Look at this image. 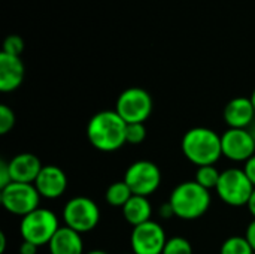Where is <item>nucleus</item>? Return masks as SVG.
I'll use <instances>...</instances> for the list:
<instances>
[{
    "instance_id": "obj_15",
    "label": "nucleus",
    "mask_w": 255,
    "mask_h": 254,
    "mask_svg": "<svg viewBox=\"0 0 255 254\" xmlns=\"http://www.w3.org/2000/svg\"><path fill=\"white\" fill-rule=\"evenodd\" d=\"M25 76V66L21 57L0 52V91L12 93L21 87Z\"/></svg>"
},
{
    "instance_id": "obj_26",
    "label": "nucleus",
    "mask_w": 255,
    "mask_h": 254,
    "mask_svg": "<svg viewBox=\"0 0 255 254\" xmlns=\"http://www.w3.org/2000/svg\"><path fill=\"white\" fill-rule=\"evenodd\" d=\"M244 172L247 174V177L250 178V181L253 183V186L255 187V154L248 160L244 163Z\"/></svg>"
},
{
    "instance_id": "obj_7",
    "label": "nucleus",
    "mask_w": 255,
    "mask_h": 254,
    "mask_svg": "<svg viewBox=\"0 0 255 254\" xmlns=\"http://www.w3.org/2000/svg\"><path fill=\"white\" fill-rule=\"evenodd\" d=\"M154 102L151 94L140 87H130L120 93L115 111L127 123H145L152 114Z\"/></svg>"
},
{
    "instance_id": "obj_35",
    "label": "nucleus",
    "mask_w": 255,
    "mask_h": 254,
    "mask_svg": "<svg viewBox=\"0 0 255 254\" xmlns=\"http://www.w3.org/2000/svg\"><path fill=\"white\" fill-rule=\"evenodd\" d=\"M130 254H133V253H130Z\"/></svg>"
},
{
    "instance_id": "obj_34",
    "label": "nucleus",
    "mask_w": 255,
    "mask_h": 254,
    "mask_svg": "<svg viewBox=\"0 0 255 254\" xmlns=\"http://www.w3.org/2000/svg\"><path fill=\"white\" fill-rule=\"evenodd\" d=\"M251 102H253V105H254L255 108V88L254 91H253V94H251Z\"/></svg>"
},
{
    "instance_id": "obj_14",
    "label": "nucleus",
    "mask_w": 255,
    "mask_h": 254,
    "mask_svg": "<svg viewBox=\"0 0 255 254\" xmlns=\"http://www.w3.org/2000/svg\"><path fill=\"white\" fill-rule=\"evenodd\" d=\"M7 165H9L12 183H24V184H34L37 175L43 168L39 157L31 153H19L13 156L7 162Z\"/></svg>"
},
{
    "instance_id": "obj_27",
    "label": "nucleus",
    "mask_w": 255,
    "mask_h": 254,
    "mask_svg": "<svg viewBox=\"0 0 255 254\" xmlns=\"http://www.w3.org/2000/svg\"><path fill=\"white\" fill-rule=\"evenodd\" d=\"M158 216H160L161 219H164V220H169V219H172V217H176V216H175V211H173V208H172V205H170L169 201H167V202H163V204L160 205V208H158Z\"/></svg>"
},
{
    "instance_id": "obj_21",
    "label": "nucleus",
    "mask_w": 255,
    "mask_h": 254,
    "mask_svg": "<svg viewBox=\"0 0 255 254\" xmlns=\"http://www.w3.org/2000/svg\"><path fill=\"white\" fill-rule=\"evenodd\" d=\"M163 254H193V246L184 237H172L167 240Z\"/></svg>"
},
{
    "instance_id": "obj_25",
    "label": "nucleus",
    "mask_w": 255,
    "mask_h": 254,
    "mask_svg": "<svg viewBox=\"0 0 255 254\" xmlns=\"http://www.w3.org/2000/svg\"><path fill=\"white\" fill-rule=\"evenodd\" d=\"M10 183H12V177H10L9 165L6 160H0V190L9 186Z\"/></svg>"
},
{
    "instance_id": "obj_28",
    "label": "nucleus",
    "mask_w": 255,
    "mask_h": 254,
    "mask_svg": "<svg viewBox=\"0 0 255 254\" xmlns=\"http://www.w3.org/2000/svg\"><path fill=\"white\" fill-rule=\"evenodd\" d=\"M244 237L247 238V241L250 243L251 249L254 250L255 253V219H253L251 223L247 226V231H245V235Z\"/></svg>"
},
{
    "instance_id": "obj_32",
    "label": "nucleus",
    "mask_w": 255,
    "mask_h": 254,
    "mask_svg": "<svg viewBox=\"0 0 255 254\" xmlns=\"http://www.w3.org/2000/svg\"><path fill=\"white\" fill-rule=\"evenodd\" d=\"M248 132H250V135L253 136V139H254V142H255V120L253 121V124L248 127Z\"/></svg>"
},
{
    "instance_id": "obj_23",
    "label": "nucleus",
    "mask_w": 255,
    "mask_h": 254,
    "mask_svg": "<svg viewBox=\"0 0 255 254\" xmlns=\"http://www.w3.org/2000/svg\"><path fill=\"white\" fill-rule=\"evenodd\" d=\"M25 48V43H24V39L18 34H9L4 42H3V49L1 52L4 54H9V55H16V57H21L22 51Z\"/></svg>"
},
{
    "instance_id": "obj_22",
    "label": "nucleus",
    "mask_w": 255,
    "mask_h": 254,
    "mask_svg": "<svg viewBox=\"0 0 255 254\" xmlns=\"http://www.w3.org/2000/svg\"><path fill=\"white\" fill-rule=\"evenodd\" d=\"M145 138H146L145 123L127 124V130H126V141H127V144L139 145V144H142L145 141Z\"/></svg>"
},
{
    "instance_id": "obj_4",
    "label": "nucleus",
    "mask_w": 255,
    "mask_h": 254,
    "mask_svg": "<svg viewBox=\"0 0 255 254\" xmlns=\"http://www.w3.org/2000/svg\"><path fill=\"white\" fill-rule=\"evenodd\" d=\"M60 228L61 226L57 214L48 208L39 207L37 210L21 219L19 235L22 241L31 243L37 247H43L51 243Z\"/></svg>"
},
{
    "instance_id": "obj_13",
    "label": "nucleus",
    "mask_w": 255,
    "mask_h": 254,
    "mask_svg": "<svg viewBox=\"0 0 255 254\" xmlns=\"http://www.w3.org/2000/svg\"><path fill=\"white\" fill-rule=\"evenodd\" d=\"M224 123L229 129H248L255 120V108L251 97H235L223 111Z\"/></svg>"
},
{
    "instance_id": "obj_8",
    "label": "nucleus",
    "mask_w": 255,
    "mask_h": 254,
    "mask_svg": "<svg viewBox=\"0 0 255 254\" xmlns=\"http://www.w3.org/2000/svg\"><path fill=\"white\" fill-rule=\"evenodd\" d=\"M40 195L34 184L10 183L0 190V204L12 216L24 217L40 207Z\"/></svg>"
},
{
    "instance_id": "obj_18",
    "label": "nucleus",
    "mask_w": 255,
    "mask_h": 254,
    "mask_svg": "<svg viewBox=\"0 0 255 254\" xmlns=\"http://www.w3.org/2000/svg\"><path fill=\"white\" fill-rule=\"evenodd\" d=\"M131 196H133V193L124 180L112 183L105 192V201L108 202V205H111L114 208H123L130 201Z\"/></svg>"
},
{
    "instance_id": "obj_3",
    "label": "nucleus",
    "mask_w": 255,
    "mask_h": 254,
    "mask_svg": "<svg viewBox=\"0 0 255 254\" xmlns=\"http://www.w3.org/2000/svg\"><path fill=\"white\" fill-rule=\"evenodd\" d=\"M169 202L178 219L191 222L203 217L208 213L212 202V196L208 189L202 187L193 180L179 183L172 190Z\"/></svg>"
},
{
    "instance_id": "obj_11",
    "label": "nucleus",
    "mask_w": 255,
    "mask_h": 254,
    "mask_svg": "<svg viewBox=\"0 0 255 254\" xmlns=\"http://www.w3.org/2000/svg\"><path fill=\"white\" fill-rule=\"evenodd\" d=\"M223 156L236 163H245L255 154V142L248 129H227L221 135Z\"/></svg>"
},
{
    "instance_id": "obj_36",
    "label": "nucleus",
    "mask_w": 255,
    "mask_h": 254,
    "mask_svg": "<svg viewBox=\"0 0 255 254\" xmlns=\"http://www.w3.org/2000/svg\"><path fill=\"white\" fill-rule=\"evenodd\" d=\"M254 254H255V253H254Z\"/></svg>"
},
{
    "instance_id": "obj_5",
    "label": "nucleus",
    "mask_w": 255,
    "mask_h": 254,
    "mask_svg": "<svg viewBox=\"0 0 255 254\" xmlns=\"http://www.w3.org/2000/svg\"><path fill=\"white\" fill-rule=\"evenodd\" d=\"M255 187L244 169L239 168H229L221 172L218 186L215 189L218 198L229 207L241 208L247 207Z\"/></svg>"
},
{
    "instance_id": "obj_1",
    "label": "nucleus",
    "mask_w": 255,
    "mask_h": 254,
    "mask_svg": "<svg viewBox=\"0 0 255 254\" xmlns=\"http://www.w3.org/2000/svg\"><path fill=\"white\" fill-rule=\"evenodd\" d=\"M127 123L115 109H105L94 114L87 124V138L90 144L102 153H114L127 144Z\"/></svg>"
},
{
    "instance_id": "obj_31",
    "label": "nucleus",
    "mask_w": 255,
    "mask_h": 254,
    "mask_svg": "<svg viewBox=\"0 0 255 254\" xmlns=\"http://www.w3.org/2000/svg\"><path fill=\"white\" fill-rule=\"evenodd\" d=\"M6 243H7V240H6L4 232H0V254H4L6 252Z\"/></svg>"
},
{
    "instance_id": "obj_12",
    "label": "nucleus",
    "mask_w": 255,
    "mask_h": 254,
    "mask_svg": "<svg viewBox=\"0 0 255 254\" xmlns=\"http://www.w3.org/2000/svg\"><path fill=\"white\" fill-rule=\"evenodd\" d=\"M34 187L43 199H58L67 190V175L55 165H45L34 181Z\"/></svg>"
},
{
    "instance_id": "obj_9",
    "label": "nucleus",
    "mask_w": 255,
    "mask_h": 254,
    "mask_svg": "<svg viewBox=\"0 0 255 254\" xmlns=\"http://www.w3.org/2000/svg\"><path fill=\"white\" fill-rule=\"evenodd\" d=\"M124 181L133 195L149 198L161 184V171L151 160H137L127 168Z\"/></svg>"
},
{
    "instance_id": "obj_33",
    "label": "nucleus",
    "mask_w": 255,
    "mask_h": 254,
    "mask_svg": "<svg viewBox=\"0 0 255 254\" xmlns=\"http://www.w3.org/2000/svg\"><path fill=\"white\" fill-rule=\"evenodd\" d=\"M85 254H109L108 252H105V250H91V252H88V253Z\"/></svg>"
},
{
    "instance_id": "obj_10",
    "label": "nucleus",
    "mask_w": 255,
    "mask_h": 254,
    "mask_svg": "<svg viewBox=\"0 0 255 254\" xmlns=\"http://www.w3.org/2000/svg\"><path fill=\"white\" fill-rule=\"evenodd\" d=\"M166 232L158 222L149 220L131 229L130 247L133 254H163L167 243Z\"/></svg>"
},
{
    "instance_id": "obj_17",
    "label": "nucleus",
    "mask_w": 255,
    "mask_h": 254,
    "mask_svg": "<svg viewBox=\"0 0 255 254\" xmlns=\"http://www.w3.org/2000/svg\"><path fill=\"white\" fill-rule=\"evenodd\" d=\"M124 220L131 226L136 228L139 225H143L149 220H152V205L148 198L133 195L130 201L121 208Z\"/></svg>"
},
{
    "instance_id": "obj_24",
    "label": "nucleus",
    "mask_w": 255,
    "mask_h": 254,
    "mask_svg": "<svg viewBox=\"0 0 255 254\" xmlns=\"http://www.w3.org/2000/svg\"><path fill=\"white\" fill-rule=\"evenodd\" d=\"M15 112L7 105H0V135L9 133L15 126Z\"/></svg>"
},
{
    "instance_id": "obj_30",
    "label": "nucleus",
    "mask_w": 255,
    "mask_h": 254,
    "mask_svg": "<svg viewBox=\"0 0 255 254\" xmlns=\"http://www.w3.org/2000/svg\"><path fill=\"white\" fill-rule=\"evenodd\" d=\"M247 208H248L250 214L255 219V190L254 193H253V196H251V199H250V202H248V205H247Z\"/></svg>"
},
{
    "instance_id": "obj_6",
    "label": "nucleus",
    "mask_w": 255,
    "mask_h": 254,
    "mask_svg": "<svg viewBox=\"0 0 255 254\" xmlns=\"http://www.w3.org/2000/svg\"><path fill=\"white\" fill-rule=\"evenodd\" d=\"M64 226L78 234H88L94 231L100 222L99 205L87 196H75L66 202L61 213Z\"/></svg>"
},
{
    "instance_id": "obj_2",
    "label": "nucleus",
    "mask_w": 255,
    "mask_h": 254,
    "mask_svg": "<svg viewBox=\"0 0 255 254\" xmlns=\"http://www.w3.org/2000/svg\"><path fill=\"white\" fill-rule=\"evenodd\" d=\"M181 150L184 157L197 168L217 165L223 156L221 135L209 127H193L184 133Z\"/></svg>"
},
{
    "instance_id": "obj_16",
    "label": "nucleus",
    "mask_w": 255,
    "mask_h": 254,
    "mask_svg": "<svg viewBox=\"0 0 255 254\" xmlns=\"http://www.w3.org/2000/svg\"><path fill=\"white\" fill-rule=\"evenodd\" d=\"M48 249L51 254H85L82 235L67 226H61L57 231Z\"/></svg>"
},
{
    "instance_id": "obj_20",
    "label": "nucleus",
    "mask_w": 255,
    "mask_h": 254,
    "mask_svg": "<svg viewBox=\"0 0 255 254\" xmlns=\"http://www.w3.org/2000/svg\"><path fill=\"white\" fill-rule=\"evenodd\" d=\"M220 254H254V250L251 249L245 237L235 235L224 240L220 249Z\"/></svg>"
},
{
    "instance_id": "obj_29",
    "label": "nucleus",
    "mask_w": 255,
    "mask_h": 254,
    "mask_svg": "<svg viewBox=\"0 0 255 254\" xmlns=\"http://www.w3.org/2000/svg\"><path fill=\"white\" fill-rule=\"evenodd\" d=\"M37 250H39L37 246L27 243V241H22L19 246V254H37Z\"/></svg>"
},
{
    "instance_id": "obj_19",
    "label": "nucleus",
    "mask_w": 255,
    "mask_h": 254,
    "mask_svg": "<svg viewBox=\"0 0 255 254\" xmlns=\"http://www.w3.org/2000/svg\"><path fill=\"white\" fill-rule=\"evenodd\" d=\"M220 177H221V172L217 169L215 165L200 166V168H197V171H196L194 181L199 183L202 187H205V189H208V190L211 192L212 189H217L218 181H220Z\"/></svg>"
}]
</instances>
